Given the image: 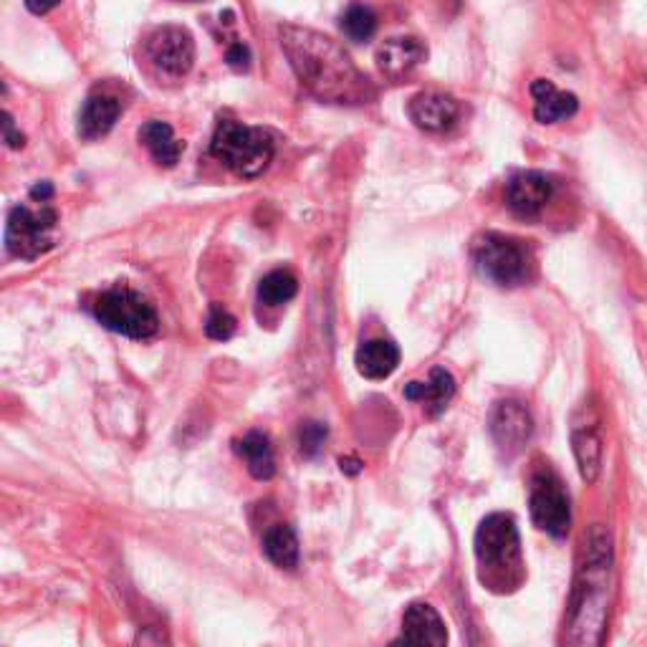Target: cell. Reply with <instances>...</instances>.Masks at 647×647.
<instances>
[{
    "label": "cell",
    "mask_w": 647,
    "mask_h": 647,
    "mask_svg": "<svg viewBox=\"0 0 647 647\" xmlns=\"http://www.w3.org/2000/svg\"><path fill=\"white\" fill-rule=\"evenodd\" d=\"M281 49L302 87L330 105H367L372 81L354 67L340 43L302 26H281Z\"/></svg>",
    "instance_id": "1"
},
{
    "label": "cell",
    "mask_w": 647,
    "mask_h": 647,
    "mask_svg": "<svg viewBox=\"0 0 647 647\" xmlns=\"http://www.w3.org/2000/svg\"><path fill=\"white\" fill-rule=\"evenodd\" d=\"M609 565H612V543L609 533L595 529L587 539L585 565L579 567L575 585V599H571V620H569V643L589 645L599 640V630L605 623L607 589H609Z\"/></svg>",
    "instance_id": "2"
},
{
    "label": "cell",
    "mask_w": 647,
    "mask_h": 647,
    "mask_svg": "<svg viewBox=\"0 0 647 647\" xmlns=\"http://www.w3.org/2000/svg\"><path fill=\"white\" fill-rule=\"evenodd\" d=\"M476 559L493 589H509L521 581V539L513 516L491 513L476 531Z\"/></svg>",
    "instance_id": "3"
},
{
    "label": "cell",
    "mask_w": 647,
    "mask_h": 647,
    "mask_svg": "<svg viewBox=\"0 0 647 647\" xmlns=\"http://www.w3.org/2000/svg\"><path fill=\"white\" fill-rule=\"evenodd\" d=\"M210 155L238 177H258L274 159V139L258 127L223 119L210 139Z\"/></svg>",
    "instance_id": "4"
},
{
    "label": "cell",
    "mask_w": 647,
    "mask_h": 647,
    "mask_svg": "<svg viewBox=\"0 0 647 647\" xmlns=\"http://www.w3.org/2000/svg\"><path fill=\"white\" fill-rule=\"evenodd\" d=\"M91 312L105 330L129 336V340H149L159 330L155 306L133 288H109L97 296Z\"/></svg>",
    "instance_id": "5"
},
{
    "label": "cell",
    "mask_w": 647,
    "mask_h": 647,
    "mask_svg": "<svg viewBox=\"0 0 647 647\" xmlns=\"http://www.w3.org/2000/svg\"><path fill=\"white\" fill-rule=\"evenodd\" d=\"M473 261L476 268L499 286H521L531 278L529 248L501 233H483L481 238H476Z\"/></svg>",
    "instance_id": "6"
},
{
    "label": "cell",
    "mask_w": 647,
    "mask_h": 647,
    "mask_svg": "<svg viewBox=\"0 0 647 647\" xmlns=\"http://www.w3.org/2000/svg\"><path fill=\"white\" fill-rule=\"evenodd\" d=\"M56 215L49 205H39V208H31V205H16V208L8 213L6 223V248L11 256L33 261L43 256L46 251L53 248V231H56Z\"/></svg>",
    "instance_id": "7"
},
{
    "label": "cell",
    "mask_w": 647,
    "mask_h": 647,
    "mask_svg": "<svg viewBox=\"0 0 647 647\" xmlns=\"http://www.w3.org/2000/svg\"><path fill=\"white\" fill-rule=\"evenodd\" d=\"M529 509H531V521L537 523V529L547 531L549 537H555V539L567 537L571 527L569 496L557 478V473H551L549 468L547 471L533 473L531 478Z\"/></svg>",
    "instance_id": "8"
},
{
    "label": "cell",
    "mask_w": 647,
    "mask_h": 647,
    "mask_svg": "<svg viewBox=\"0 0 647 647\" xmlns=\"http://www.w3.org/2000/svg\"><path fill=\"white\" fill-rule=\"evenodd\" d=\"M571 448L579 465V473L587 483H595L602 473L605 438H602V418H599L592 402H581L579 410L571 418Z\"/></svg>",
    "instance_id": "9"
},
{
    "label": "cell",
    "mask_w": 647,
    "mask_h": 647,
    "mask_svg": "<svg viewBox=\"0 0 647 647\" xmlns=\"http://www.w3.org/2000/svg\"><path fill=\"white\" fill-rule=\"evenodd\" d=\"M145 51L153 67L173 79L185 77L195 63V41L183 26L157 28L147 39Z\"/></svg>",
    "instance_id": "10"
},
{
    "label": "cell",
    "mask_w": 647,
    "mask_h": 647,
    "mask_svg": "<svg viewBox=\"0 0 647 647\" xmlns=\"http://www.w3.org/2000/svg\"><path fill=\"white\" fill-rule=\"evenodd\" d=\"M489 430L503 455H519L533 435L531 412L519 400H499L491 410Z\"/></svg>",
    "instance_id": "11"
},
{
    "label": "cell",
    "mask_w": 647,
    "mask_h": 647,
    "mask_svg": "<svg viewBox=\"0 0 647 647\" xmlns=\"http://www.w3.org/2000/svg\"><path fill=\"white\" fill-rule=\"evenodd\" d=\"M551 193H555V183L547 175L523 170L516 173L506 185V203L521 218H537L551 200Z\"/></svg>",
    "instance_id": "12"
},
{
    "label": "cell",
    "mask_w": 647,
    "mask_h": 647,
    "mask_svg": "<svg viewBox=\"0 0 647 647\" xmlns=\"http://www.w3.org/2000/svg\"><path fill=\"white\" fill-rule=\"evenodd\" d=\"M408 115L425 133H445L461 117V105L443 91H420L410 99Z\"/></svg>",
    "instance_id": "13"
},
{
    "label": "cell",
    "mask_w": 647,
    "mask_h": 647,
    "mask_svg": "<svg viewBox=\"0 0 647 647\" xmlns=\"http://www.w3.org/2000/svg\"><path fill=\"white\" fill-rule=\"evenodd\" d=\"M428 59L425 43L415 39V36H395V39H388L378 51V69L384 77L398 81L402 77L423 63Z\"/></svg>",
    "instance_id": "14"
},
{
    "label": "cell",
    "mask_w": 647,
    "mask_h": 647,
    "mask_svg": "<svg viewBox=\"0 0 647 647\" xmlns=\"http://www.w3.org/2000/svg\"><path fill=\"white\" fill-rule=\"evenodd\" d=\"M445 645L448 643V630L445 623L440 620V615L435 612V607H430L428 602H415L405 609V617H402V633L395 640V645Z\"/></svg>",
    "instance_id": "15"
},
{
    "label": "cell",
    "mask_w": 647,
    "mask_h": 647,
    "mask_svg": "<svg viewBox=\"0 0 647 647\" xmlns=\"http://www.w3.org/2000/svg\"><path fill=\"white\" fill-rule=\"evenodd\" d=\"M531 97H533V117H537L541 125H557L561 119L575 117L579 109L575 94L559 91L555 84L547 79H537L531 84Z\"/></svg>",
    "instance_id": "16"
},
{
    "label": "cell",
    "mask_w": 647,
    "mask_h": 647,
    "mask_svg": "<svg viewBox=\"0 0 647 647\" xmlns=\"http://www.w3.org/2000/svg\"><path fill=\"white\" fill-rule=\"evenodd\" d=\"M121 115V101L111 94H91L84 101L81 115H79V135L84 139H99L111 133V127L117 125Z\"/></svg>",
    "instance_id": "17"
},
{
    "label": "cell",
    "mask_w": 647,
    "mask_h": 647,
    "mask_svg": "<svg viewBox=\"0 0 647 647\" xmlns=\"http://www.w3.org/2000/svg\"><path fill=\"white\" fill-rule=\"evenodd\" d=\"M354 362H357V370L362 378L384 380L398 370L400 346L392 340H382V336H378V340H367L357 350Z\"/></svg>",
    "instance_id": "18"
},
{
    "label": "cell",
    "mask_w": 647,
    "mask_h": 647,
    "mask_svg": "<svg viewBox=\"0 0 647 647\" xmlns=\"http://www.w3.org/2000/svg\"><path fill=\"white\" fill-rule=\"evenodd\" d=\"M236 455L243 458L248 473L258 481H271L276 476V458L274 448H271L268 435L261 433V430H251V433L243 435L241 440L233 443Z\"/></svg>",
    "instance_id": "19"
},
{
    "label": "cell",
    "mask_w": 647,
    "mask_h": 647,
    "mask_svg": "<svg viewBox=\"0 0 647 647\" xmlns=\"http://www.w3.org/2000/svg\"><path fill=\"white\" fill-rule=\"evenodd\" d=\"M455 395L453 374L435 367L430 372L428 382H410L405 388V398L412 402H425L430 415H440L448 408V402Z\"/></svg>",
    "instance_id": "20"
},
{
    "label": "cell",
    "mask_w": 647,
    "mask_h": 647,
    "mask_svg": "<svg viewBox=\"0 0 647 647\" xmlns=\"http://www.w3.org/2000/svg\"><path fill=\"white\" fill-rule=\"evenodd\" d=\"M139 139H143V145L149 149V155L155 157L157 165L175 167L177 163H180L185 145L175 137L173 127L167 125V121H159V119L147 121V125H143V129H139Z\"/></svg>",
    "instance_id": "21"
},
{
    "label": "cell",
    "mask_w": 647,
    "mask_h": 647,
    "mask_svg": "<svg viewBox=\"0 0 647 647\" xmlns=\"http://www.w3.org/2000/svg\"><path fill=\"white\" fill-rule=\"evenodd\" d=\"M264 551L278 569L294 571L298 567V539L288 523H276L264 533Z\"/></svg>",
    "instance_id": "22"
},
{
    "label": "cell",
    "mask_w": 647,
    "mask_h": 647,
    "mask_svg": "<svg viewBox=\"0 0 647 647\" xmlns=\"http://www.w3.org/2000/svg\"><path fill=\"white\" fill-rule=\"evenodd\" d=\"M298 281L288 271H271L258 284V298L266 306H284L296 296Z\"/></svg>",
    "instance_id": "23"
},
{
    "label": "cell",
    "mask_w": 647,
    "mask_h": 647,
    "mask_svg": "<svg viewBox=\"0 0 647 647\" xmlns=\"http://www.w3.org/2000/svg\"><path fill=\"white\" fill-rule=\"evenodd\" d=\"M342 31L350 41H370L374 31H378V16L370 6L364 3H352L342 13Z\"/></svg>",
    "instance_id": "24"
},
{
    "label": "cell",
    "mask_w": 647,
    "mask_h": 647,
    "mask_svg": "<svg viewBox=\"0 0 647 647\" xmlns=\"http://www.w3.org/2000/svg\"><path fill=\"white\" fill-rule=\"evenodd\" d=\"M326 438H330L326 425L316 423V420H308V423L298 428V450H302L304 458H316L324 450Z\"/></svg>",
    "instance_id": "25"
},
{
    "label": "cell",
    "mask_w": 647,
    "mask_h": 647,
    "mask_svg": "<svg viewBox=\"0 0 647 647\" xmlns=\"http://www.w3.org/2000/svg\"><path fill=\"white\" fill-rule=\"evenodd\" d=\"M205 334L215 342H228L233 334H236V318L233 314L225 312L223 306L213 304L208 308V318H205Z\"/></svg>",
    "instance_id": "26"
},
{
    "label": "cell",
    "mask_w": 647,
    "mask_h": 647,
    "mask_svg": "<svg viewBox=\"0 0 647 647\" xmlns=\"http://www.w3.org/2000/svg\"><path fill=\"white\" fill-rule=\"evenodd\" d=\"M225 61H228L231 69L246 71L251 67V51H248V46L241 43V41L231 43L228 46V53H225Z\"/></svg>",
    "instance_id": "27"
},
{
    "label": "cell",
    "mask_w": 647,
    "mask_h": 647,
    "mask_svg": "<svg viewBox=\"0 0 647 647\" xmlns=\"http://www.w3.org/2000/svg\"><path fill=\"white\" fill-rule=\"evenodd\" d=\"M3 139H6V145L13 147V149L23 147V135L18 133L16 125H13V117L8 115V111H6V121H3Z\"/></svg>",
    "instance_id": "28"
},
{
    "label": "cell",
    "mask_w": 647,
    "mask_h": 647,
    "mask_svg": "<svg viewBox=\"0 0 647 647\" xmlns=\"http://www.w3.org/2000/svg\"><path fill=\"white\" fill-rule=\"evenodd\" d=\"M59 3H61V0H26V8L33 16H46L49 11H53V8L59 6Z\"/></svg>",
    "instance_id": "29"
},
{
    "label": "cell",
    "mask_w": 647,
    "mask_h": 647,
    "mask_svg": "<svg viewBox=\"0 0 647 647\" xmlns=\"http://www.w3.org/2000/svg\"><path fill=\"white\" fill-rule=\"evenodd\" d=\"M31 198L36 203H49L53 198V187L51 183H39V185H33L31 187Z\"/></svg>",
    "instance_id": "30"
},
{
    "label": "cell",
    "mask_w": 647,
    "mask_h": 647,
    "mask_svg": "<svg viewBox=\"0 0 647 647\" xmlns=\"http://www.w3.org/2000/svg\"><path fill=\"white\" fill-rule=\"evenodd\" d=\"M342 471L344 473H360V461H354V458H342Z\"/></svg>",
    "instance_id": "31"
}]
</instances>
